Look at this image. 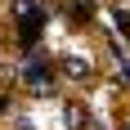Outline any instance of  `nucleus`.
<instances>
[{
	"label": "nucleus",
	"instance_id": "f257e3e1",
	"mask_svg": "<svg viewBox=\"0 0 130 130\" xmlns=\"http://www.w3.org/2000/svg\"><path fill=\"white\" fill-rule=\"evenodd\" d=\"M63 72H72L76 81H90V63H85V58H67V63H63Z\"/></svg>",
	"mask_w": 130,
	"mask_h": 130
}]
</instances>
